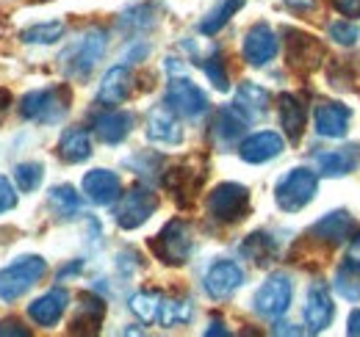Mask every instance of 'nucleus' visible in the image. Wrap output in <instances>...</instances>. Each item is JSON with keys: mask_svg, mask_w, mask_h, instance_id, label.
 <instances>
[{"mask_svg": "<svg viewBox=\"0 0 360 337\" xmlns=\"http://www.w3.org/2000/svg\"><path fill=\"white\" fill-rule=\"evenodd\" d=\"M105 47H108V34L103 28H89L75 42H70L61 50L58 67H61V72L67 78L86 81L91 72H94L97 61L105 55Z\"/></svg>", "mask_w": 360, "mask_h": 337, "instance_id": "nucleus-1", "label": "nucleus"}, {"mask_svg": "<svg viewBox=\"0 0 360 337\" xmlns=\"http://www.w3.org/2000/svg\"><path fill=\"white\" fill-rule=\"evenodd\" d=\"M70 105H72V91L67 84L34 88L20 100V117L37 125H56L70 114Z\"/></svg>", "mask_w": 360, "mask_h": 337, "instance_id": "nucleus-2", "label": "nucleus"}, {"mask_svg": "<svg viewBox=\"0 0 360 337\" xmlns=\"http://www.w3.org/2000/svg\"><path fill=\"white\" fill-rule=\"evenodd\" d=\"M47 274V260L39 254H22L0 268V301H17Z\"/></svg>", "mask_w": 360, "mask_h": 337, "instance_id": "nucleus-3", "label": "nucleus"}, {"mask_svg": "<svg viewBox=\"0 0 360 337\" xmlns=\"http://www.w3.org/2000/svg\"><path fill=\"white\" fill-rule=\"evenodd\" d=\"M319 194V174L314 168L297 166L291 168L274 188V202L277 208L285 213H300L308 208Z\"/></svg>", "mask_w": 360, "mask_h": 337, "instance_id": "nucleus-4", "label": "nucleus"}, {"mask_svg": "<svg viewBox=\"0 0 360 337\" xmlns=\"http://www.w3.org/2000/svg\"><path fill=\"white\" fill-rule=\"evenodd\" d=\"M208 213L219 224H238L250 216V191L241 183H219L208 194Z\"/></svg>", "mask_w": 360, "mask_h": 337, "instance_id": "nucleus-5", "label": "nucleus"}, {"mask_svg": "<svg viewBox=\"0 0 360 337\" xmlns=\"http://www.w3.org/2000/svg\"><path fill=\"white\" fill-rule=\"evenodd\" d=\"M153 252L161 263L167 265H183L191 254V246H194V238H191V224L186 218H169L161 232L150 241Z\"/></svg>", "mask_w": 360, "mask_h": 337, "instance_id": "nucleus-6", "label": "nucleus"}, {"mask_svg": "<svg viewBox=\"0 0 360 337\" xmlns=\"http://www.w3.org/2000/svg\"><path fill=\"white\" fill-rule=\"evenodd\" d=\"M155 211H158V194H153V188L147 185H134L117 199L114 221L120 230H136Z\"/></svg>", "mask_w": 360, "mask_h": 337, "instance_id": "nucleus-7", "label": "nucleus"}, {"mask_svg": "<svg viewBox=\"0 0 360 337\" xmlns=\"http://www.w3.org/2000/svg\"><path fill=\"white\" fill-rule=\"evenodd\" d=\"M294 298V285L288 274H271L269 279L258 288V293L252 296V310L266 318V321H277L288 312Z\"/></svg>", "mask_w": 360, "mask_h": 337, "instance_id": "nucleus-8", "label": "nucleus"}, {"mask_svg": "<svg viewBox=\"0 0 360 337\" xmlns=\"http://www.w3.org/2000/svg\"><path fill=\"white\" fill-rule=\"evenodd\" d=\"M164 103L183 119H200L211 108L208 94L188 78H169L167 91H164Z\"/></svg>", "mask_w": 360, "mask_h": 337, "instance_id": "nucleus-9", "label": "nucleus"}, {"mask_svg": "<svg viewBox=\"0 0 360 337\" xmlns=\"http://www.w3.org/2000/svg\"><path fill=\"white\" fill-rule=\"evenodd\" d=\"M277 50H280V39L277 34L271 31V25L266 22H255L241 44V53H244V61L250 67H266L269 61L277 58Z\"/></svg>", "mask_w": 360, "mask_h": 337, "instance_id": "nucleus-10", "label": "nucleus"}, {"mask_svg": "<svg viewBox=\"0 0 360 337\" xmlns=\"http://www.w3.org/2000/svg\"><path fill=\"white\" fill-rule=\"evenodd\" d=\"M81 188H84L86 199L97 208H108L122 197V180L111 168H91V171H86Z\"/></svg>", "mask_w": 360, "mask_h": 337, "instance_id": "nucleus-11", "label": "nucleus"}, {"mask_svg": "<svg viewBox=\"0 0 360 337\" xmlns=\"http://www.w3.org/2000/svg\"><path fill=\"white\" fill-rule=\"evenodd\" d=\"M241 285H244V271L236 260H217L202 277V288L211 298H230Z\"/></svg>", "mask_w": 360, "mask_h": 337, "instance_id": "nucleus-12", "label": "nucleus"}, {"mask_svg": "<svg viewBox=\"0 0 360 337\" xmlns=\"http://www.w3.org/2000/svg\"><path fill=\"white\" fill-rule=\"evenodd\" d=\"M285 37H288L285 39V58L294 70L311 72L324 61V47L316 37L302 34V31H285Z\"/></svg>", "mask_w": 360, "mask_h": 337, "instance_id": "nucleus-13", "label": "nucleus"}, {"mask_svg": "<svg viewBox=\"0 0 360 337\" xmlns=\"http://www.w3.org/2000/svg\"><path fill=\"white\" fill-rule=\"evenodd\" d=\"M305 326L311 335H319L324 332L330 324H333V315H335V304H333V296H330V288L324 282H314L308 288V296H305Z\"/></svg>", "mask_w": 360, "mask_h": 337, "instance_id": "nucleus-14", "label": "nucleus"}, {"mask_svg": "<svg viewBox=\"0 0 360 337\" xmlns=\"http://www.w3.org/2000/svg\"><path fill=\"white\" fill-rule=\"evenodd\" d=\"M144 133H147V138L155 141V144H167V147H178V144H183V127H180L178 114H175L167 103L150 108Z\"/></svg>", "mask_w": 360, "mask_h": 337, "instance_id": "nucleus-15", "label": "nucleus"}, {"mask_svg": "<svg viewBox=\"0 0 360 337\" xmlns=\"http://www.w3.org/2000/svg\"><path fill=\"white\" fill-rule=\"evenodd\" d=\"M247 119L233 108V105H225L214 114V122H211V144L219 150V152H227L230 147H236V141L244 136L247 130Z\"/></svg>", "mask_w": 360, "mask_h": 337, "instance_id": "nucleus-16", "label": "nucleus"}, {"mask_svg": "<svg viewBox=\"0 0 360 337\" xmlns=\"http://www.w3.org/2000/svg\"><path fill=\"white\" fill-rule=\"evenodd\" d=\"M285 150V141L280 133L274 130H261V133H252L250 138H244L238 144V155L244 164H266L271 158L283 155Z\"/></svg>", "mask_w": 360, "mask_h": 337, "instance_id": "nucleus-17", "label": "nucleus"}, {"mask_svg": "<svg viewBox=\"0 0 360 337\" xmlns=\"http://www.w3.org/2000/svg\"><path fill=\"white\" fill-rule=\"evenodd\" d=\"M67 304H70V293L64 288H50L47 293H42L28 304V318L37 326H56L61 321Z\"/></svg>", "mask_w": 360, "mask_h": 337, "instance_id": "nucleus-18", "label": "nucleus"}, {"mask_svg": "<svg viewBox=\"0 0 360 337\" xmlns=\"http://www.w3.org/2000/svg\"><path fill=\"white\" fill-rule=\"evenodd\" d=\"M349 119H352V111L341 103H319L314 111V122L316 133L324 136V138H344L347 130H349Z\"/></svg>", "mask_w": 360, "mask_h": 337, "instance_id": "nucleus-19", "label": "nucleus"}, {"mask_svg": "<svg viewBox=\"0 0 360 337\" xmlns=\"http://www.w3.org/2000/svg\"><path fill=\"white\" fill-rule=\"evenodd\" d=\"M131 88H134V72H131V67L128 64H117V67H111L103 75L100 88H97V100L103 105H120V103L128 100Z\"/></svg>", "mask_w": 360, "mask_h": 337, "instance_id": "nucleus-20", "label": "nucleus"}, {"mask_svg": "<svg viewBox=\"0 0 360 337\" xmlns=\"http://www.w3.org/2000/svg\"><path fill=\"white\" fill-rule=\"evenodd\" d=\"M269 105H271V94L264 88V86L250 84V81H247V84H241L238 88H236L233 108H236L247 122L266 117V114H269Z\"/></svg>", "mask_w": 360, "mask_h": 337, "instance_id": "nucleus-21", "label": "nucleus"}, {"mask_svg": "<svg viewBox=\"0 0 360 337\" xmlns=\"http://www.w3.org/2000/svg\"><path fill=\"white\" fill-rule=\"evenodd\" d=\"M355 232V218L349 211H333L324 218H319L311 227V238L327 241V244H344Z\"/></svg>", "mask_w": 360, "mask_h": 337, "instance_id": "nucleus-22", "label": "nucleus"}, {"mask_svg": "<svg viewBox=\"0 0 360 337\" xmlns=\"http://www.w3.org/2000/svg\"><path fill=\"white\" fill-rule=\"evenodd\" d=\"M316 164H319V171L324 177L352 174L360 166V147L358 144H347V147H338V150H330V152H319Z\"/></svg>", "mask_w": 360, "mask_h": 337, "instance_id": "nucleus-23", "label": "nucleus"}, {"mask_svg": "<svg viewBox=\"0 0 360 337\" xmlns=\"http://www.w3.org/2000/svg\"><path fill=\"white\" fill-rule=\"evenodd\" d=\"M103 318H105V301L94 293H84L81 304H78V312L70 324V332L72 335H97Z\"/></svg>", "mask_w": 360, "mask_h": 337, "instance_id": "nucleus-24", "label": "nucleus"}, {"mask_svg": "<svg viewBox=\"0 0 360 337\" xmlns=\"http://www.w3.org/2000/svg\"><path fill=\"white\" fill-rule=\"evenodd\" d=\"M134 117L128 111H103L100 117H94V136L103 144H122L131 136Z\"/></svg>", "mask_w": 360, "mask_h": 337, "instance_id": "nucleus-25", "label": "nucleus"}, {"mask_svg": "<svg viewBox=\"0 0 360 337\" xmlns=\"http://www.w3.org/2000/svg\"><path fill=\"white\" fill-rule=\"evenodd\" d=\"M277 111H280V127L283 133L291 138V141H300L302 138V130H305V105L297 94L291 91H283L277 97Z\"/></svg>", "mask_w": 360, "mask_h": 337, "instance_id": "nucleus-26", "label": "nucleus"}, {"mask_svg": "<svg viewBox=\"0 0 360 337\" xmlns=\"http://www.w3.org/2000/svg\"><path fill=\"white\" fill-rule=\"evenodd\" d=\"M58 158L64 164H84L91 158V136L86 127H70L58 138Z\"/></svg>", "mask_w": 360, "mask_h": 337, "instance_id": "nucleus-27", "label": "nucleus"}, {"mask_svg": "<svg viewBox=\"0 0 360 337\" xmlns=\"http://www.w3.org/2000/svg\"><path fill=\"white\" fill-rule=\"evenodd\" d=\"M194 318V304L183 296H164L161 298V310H158V324L167 329L186 326Z\"/></svg>", "mask_w": 360, "mask_h": 337, "instance_id": "nucleus-28", "label": "nucleus"}, {"mask_svg": "<svg viewBox=\"0 0 360 337\" xmlns=\"http://www.w3.org/2000/svg\"><path fill=\"white\" fill-rule=\"evenodd\" d=\"M50 208L58 218L70 221V218H78L84 213V202L72 185H56V188H50Z\"/></svg>", "mask_w": 360, "mask_h": 337, "instance_id": "nucleus-29", "label": "nucleus"}, {"mask_svg": "<svg viewBox=\"0 0 360 337\" xmlns=\"http://www.w3.org/2000/svg\"><path fill=\"white\" fill-rule=\"evenodd\" d=\"M244 3H247V0H219V3L205 14V20L200 22V31H202L205 37L219 34L227 22L241 11V6H244Z\"/></svg>", "mask_w": 360, "mask_h": 337, "instance_id": "nucleus-30", "label": "nucleus"}, {"mask_svg": "<svg viewBox=\"0 0 360 337\" xmlns=\"http://www.w3.org/2000/svg\"><path fill=\"white\" fill-rule=\"evenodd\" d=\"M155 3H136L131 8H125L122 11V17H120V28L122 31H147V28H153L155 25Z\"/></svg>", "mask_w": 360, "mask_h": 337, "instance_id": "nucleus-31", "label": "nucleus"}, {"mask_svg": "<svg viewBox=\"0 0 360 337\" xmlns=\"http://www.w3.org/2000/svg\"><path fill=\"white\" fill-rule=\"evenodd\" d=\"M241 254L247 260H252L255 265H266V263H271V257L277 254V244L271 241L266 232H252L241 244Z\"/></svg>", "mask_w": 360, "mask_h": 337, "instance_id": "nucleus-32", "label": "nucleus"}, {"mask_svg": "<svg viewBox=\"0 0 360 337\" xmlns=\"http://www.w3.org/2000/svg\"><path fill=\"white\" fill-rule=\"evenodd\" d=\"M161 298H164V293H158V291H139V293L131 296L128 307L141 324H153V321H158Z\"/></svg>", "mask_w": 360, "mask_h": 337, "instance_id": "nucleus-33", "label": "nucleus"}, {"mask_svg": "<svg viewBox=\"0 0 360 337\" xmlns=\"http://www.w3.org/2000/svg\"><path fill=\"white\" fill-rule=\"evenodd\" d=\"M64 37V22L53 20V22H37L31 28L22 31V42L28 44H53Z\"/></svg>", "mask_w": 360, "mask_h": 337, "instance_id": "nucleus-34", "label": "nucleus"}, {"mask_svg": "<svg viewBox=\"0 0 360 337\" xmlns=\"http://www.w3.org/2000/svg\"><path fill=\"white\" fill-rule=\"evenodd\" d=\"M42 177H45V166L37 164V161H28V164H17L14 166V183L20 185V191L31 194L42 185Z\"/></svg>", "mask_w": 360, "mask_h": 337, "instance_id": "nucleus-35", "label": "nucleus"}, {"mask_svg": "<svg viewBox=\"0 0 360 337\" xmlns=\"http://www.w3.org/2000/svg\"><path fill=\"white\" fill-rule=\"evenodd\" d=\"M202 70L208 75V81L217 86L219 91H227L230 88V78H227V70H225V61L219 53H211L205 61H202Z\"/></svg>", "mask_w": 360, "mask_h": 337, "instance_id": "nucleus-36", "label": "nucleus"}, {"mask_svg": "<svg viewBox=\"0 0 360 337\" xmlns=\"http://www.w3.org/2000/svg\"><path fill=\"white\" fill-rule=\"evenodd\" d=\"M330 39H335V42L344 44V47H352V44H358V39H360V28L352 20L333 22V25H330Z\"/></svg>", "mask_w": 360, "mask_h": 337, "instance_id": "nucleus-37", "label": "nucleus"}, {"mask_svg": "<svg viewBox=\"0 0 360 337\" xmlns=\"http://www.w3.org/2000/svg\"><path fill=\"white\" fill-rule=\"evenodd\" d=\"M344 271L360 277V232L349 238V246L344 252Z\"/></svg>", "mask_w": 360, "mask_h": 337, "instance_id": "nucleus-38", "label": "nucleus"}, {"mask_svg": "<svg viewBox=\"0 0 360 337\" xmlns=\"http://www.w3.org/2000/svg\"><path fill=\"white\" fill-rule=\"evenodd\" d=\"M17 191H14V185L8 183V177H0V213H8L17 208Z\"/></svg>", "mask_w": 360, "mask_h": 337, "instance_id": "nucleus-39", "label": "nucleus"}, {"mask_svg": "<svg viewBox=\"0 0 360 337\" xmlns=\"http://www.w3.org/2000/svg\"><path fill=\"white\" fill-rule=\"evenodd\" d=\"M335 288L341 291V296H347L349 301H358L360 298V288H355V285H352V279H347V277H344V271H338V274H335Z\"/></svg>", "mask_w": 360, "mask_h": 337, "instance_id": "nucleus-40", "label": "nucleus"}, {"mask_svg": "<svg viewBox=\"0 0 360 337\" xmlns=\"http://www.w3.org/2000/svg\"><path fill=\"white\" fill-rule=\"evenodd\" d=\"M6 335H14V337H28L31 335V329H25L20 321H14V318H6V321H0V337Z\"/></svg>", "mask_w": 360, "mask_h": 337, "instance_id": "nucleus-41", "label": "nucleus"}, {"mask_svg": "<svg viewBox=\"0 0 360 337\" xmlns=\"http://www.w3.org/2000/svg\"><path fill=\"white\" fill-rule=\"evenodd\" d=\"M333 6L344 17H360V0H333Z\"/></svg>", "mask_w": 360, "mask_h": 337, "instance_id": "nucleus-42", "label": "nucleus"}, {"mask_svg": "<svg viewBox=\"0 0 360 337\" xmlns=\"http://www.w3.org/2000/svg\"><path fill=\"white\" fill-rule=\"evenodd\" d=\"M347 335L360 337V310H355V312L349 315V321H347Z\"/></svg>", "mask_w": 360, "mask_h": 337, "instance_id": "nucleus-43", "label": "nucleus"}, {"mask_svg": "<svg viewBox=\"0 0 360 337\" xmlns=\"http://www.w3.org/2000/svg\"><path fill=\"white\" fill-rule=\"evenodd\" d=\"M288 8H294V11H311L316 6V0H283Z\"/></svg>", "mask_w": 360, "mask_h": 337, "instance_id": "nucleus-44", "label": "nucleus"}, {"mask_svg": "<svg viewBox=\"0 0 360 337\" xmlns=\"http://www.w3.org/2000/svg\"><path fill=\"white\" fill-rule=\"evenodd\" d=\"M205 335L208 337H214V335H230V332H227L225 329V324H222V321H211V326H208V329H205Z\"/></svg>", "mask_w": 360, "mask_h": 337, "instance_id": "nucleus-45", "label": "nucleus"}, {"mask_svg": "<svg viewBox=\"0 0 360 337\" xmlns=\"http://www.w3.org/2000/svg\"><path fill=\"white\" fill-rule=\"evenodd\" d=\"M274 335H302V329H291L288 324H283V326L277 324V326H274Z\"/></svg>", "mask_w": 360, "mask_h": 337, "instance_id": "nucleus-46", "label": "nucleus"}]
</instances>
